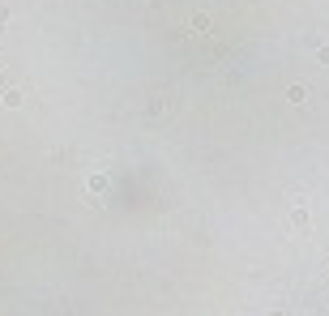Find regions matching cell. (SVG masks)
Wrapping results in <instances>:
<instances>
[{
    "label": "cell",
    "mask_w": 329,
    "mask_h": 316,
    "mask_svg": "<svg viewBox=\"0 0 329 316\" xmlns=\"http://www.w3.org/2000/svg\"><path fill=\"white\" fill-rule=\"evenodd\" d=\"M291 222H295L299 231H308V214H303V205H295V210H291Z\"/></svg>",
    "instance_id": "obj_1"
},
{
    "label": "cell",
    "mask_w": 329,
    "mask_h": 316,
    "mask_svg": "<svg viewBox=\"0 0 329 316\" xmlns=\"http://www.w3.org/2000/svg\"><path fill=\"white\" fill-rule=\"evenodd\" d=\"M316 60H321V64L329 69V47H316Z\"/></svg>",
    "instance_id": "obj_2"
},
{
    "label": "cell",
    "mask_w": 329,
    "mask_h": 316,
    "mask_svg": "<svg viewBox=\"0 0 329 316\" xmlns=\"http://www.w3.org/2000/svg\"><path fill=\"white\" fill-rule=\"evenodd\" d=\"M5 21H9V9H0V26H5Z\"/></svg>",
    "instance_id": "obj_3"
},
{
    "label": "cell",
    "mask_w": 329,
    "mask_h": 316,
    "mask_svg": "<svg viewBox=\"0 0 329 316\" xmlns=\"http://www.w3.org/2000/svg\"><path fill=\"white\" fill-rule=\"evenodd\" d=\"M270 316H282V312H270Z\"/></svg>",
    "instance_id": "obj_4"
}]
</instances>
